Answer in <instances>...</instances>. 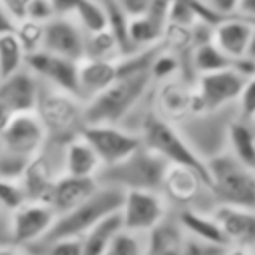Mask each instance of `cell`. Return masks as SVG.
<instances>
[{
  "mask_svg": "<svg viewBox=\"0 0 255 255\" xmlns=\"http://www.w3.org/2000/svg\"><path fill=\"white\" fill-rule=\"evenodd\" d=\"M153 88L151 70H135L118 74V80L84 102V120L88 124H114L122 126L149 96Z\"/></svg>",
  "mask_w": 255,
  "mask_h": 255,
  "instance_id": "cell-1",
  "label": "cell"
},
{
  "mask_svg": "<svg viewBox=\"0 0 255 255\" xmlns=\"http://www.w3.org/2000/svg\"><path fill=\"white\" fill-rule=\"evenodd\" d=\"M46 143L48 133L38 114H16L0 133V177L16 183Z\"/></svg>",
  "mask_w": 255,
  "mask_h": 255,
  "instance_id": "cell-2",
  "label": "cell"
},
{
  "mask_svg": "<svg viewBox=\"0 0 255 255\" xmlns=\"http://www.w3.org/2000/svg\"><path fill=\"white\" fill-rule=\"evenodd\" d=\"M36 114L46 128L48 139L64 145L74 137H78L86 126L84 102L74 94L44 84L36 104Z\"/></svg>",
  "mask_w": 255,
  "mask_h": 255,
  "instance_id": "cell-3",
  "label": "cell"
},
{
  "mask_svg": "<svg viewBox=\"0 0 255 255\" xmlns=\"http://www.w3.org/2000/svg\"><path fill=\"white\" fill-rule=\"evenodd\" d=\"M205 163L209 187L219 203L255 209V169L241 163L229 151L213 155Z\"/></svg>",
  "mask_w": 255,
  "mask_h": 255,
  "instance_id": "cell-4",
  "label": "cell"
},
{
  "mask_svg": "<svg viewBox=\"0 0 255 255\" xmlns=\"http://www.w3.org/2000/svg\"><path fill=\"white\" fill-rule=\"evenodd\" d=\"M167 165L169 163L159 153L141 145L128 159L110 167H102V171L98 173V183L118 187L122 191H129V189L161 191V181Z\"/></svg>",
  "mask_w": 255,
  "mask_h": 255,
  "instance_id": "cell-5",
  "label": "cell"
},
{
  "mask_svg": "<svg viewBox=\"0 0 255 255\" xmlns=\"http://www.w3.org/2000/svg\"><path fill=\"white\" fill-rule=\"evenodd\" d=\"M139 137H141L145 147H149L155 153H159L167 163L193 167L209 183L207 163L195 153V149L185 139V135L179 131V128L175 124L159 118L155 114V110H151L145 116V120H143V124L139 128Z\"/></svg>",
  "mask_w": 255,
  "mask_h": 255,
  "instance_id": "cell-6",
  "label": "cell"
},
{
  "mask_svg": "<svg viewBox=\"0 0 255 255\" xmlns=\"http://www.w3.org/2000/svg\"><path fill=\"white\" fill-rule=\"evenodd\" d=\"M124 193L126 191H122L118 187L100 185L98 191L90 199H86L82 205L74 207L72 211H68L64 215H58L54 225H52V229L48 231V235L40 243L66 239V237H82L102 217H106V215H110V213H114V211H118L122 207Z\"/></svg>",
  "mask_w": 255,
  "mask_h": 255,
  "instance_id": "cell-7",
  "label": "cell"
},
{
  "mask_svg": "<svg viewBox=\"0 0 255 255\" xmlns=\"http://www.w3.org/2000/svg\"><path fill=\"white\" fill-rule=\"evenodd\" d=\"M237 118V106H227L213 112L191 114L181 124H177L179 131L191 143L195 153L207 161L213 155L227 151V135L229 126Z\"/></svg>",
  "mask_w": 255,
  "mask_h": 255,
  "instance_id": "cell-8",
  "label": "cell"
},
{
  "mask_svg": "<svg viewBox=\"0 0 255 255\" xmlns=\"http://www.w3.org/2000/svg\"><path fill=\"white\" fill-rule=\"evenodd\" d=\"M161 195L165 197L171 211L195 209L211 213L219 205L207 179L187 165H167L161 181Z\"/></svg>",
  "mask_w": 255,
  "mask_h": 255,
  "instance_id": "cell-9",
  "label": "cell"
},
{
  "mask_svg": "<svg viewBox=\"0 0 255 255\" xmlns=\"http://www.w3.org/2000/svg\"><path fill=\"white\" fill-rule=\"evenodd\" d=\"M169 211L171 209L165 197L161 195V191H151V189L126 191L120 207L124 231L135 235H147L169 215Z\"/></svg>",
  "mask_w": 255,
  "mask_h": 255,
  "instance_id": "cell-10",
  "label": "cell"
},
{
  "mask_svg": "<svg viewBox=\"0 0 255 255\" xmlns=\"http://www.w3.org/2000/svg\"><path fill=\"white\" fill-rule=\"evenodd\" d=\"M98 153L102 167L116 165L135 153L143 141L137 133L114 124H88L80 133Z\"/></svg>",
  "mask_w": 255,
  "mask_h": 255,
  "instance_id": "cell-11",
  "label": "cell"
},
{
  "mask_svg": "<svg viewBox=\"0 0 255 255\" xmlns=\"http://www.w3.org/2000/svg\"><path fill=\"white\" fill-rule=\"evenodd\" d=\"M243 84H245V78L239 76L233 68L197 76L193 114H203V112H213V110L233 106L243 90Z\"/></svg>",
  "mask_w": 255,
  "mask_h": 255,
  "instance_id": "cell-12",
  "label": "cell"
},
{
  "mask_svg": "<svg viewBox=\"0 0 255 255\" xmlns=\"http://www.w3.org/2000/svg\"><path fill=\"white\" fill-rule=\"evenodd\" d=\"M54 209L46 201H22L10 209L12 241L20 249L40 243L56 221Z\"/></svg>",
  "mask_w": 255,
  "mask_h": 255,
  "instance_id": "cell-13",
  "label": "cell"
},
{
  "mask_svg": "<svg viewBox=\"0 0 255 255\" xmlns=\"http://www.w3.org/2000/svg\"><path fill=\"white\" fill-rule=\"evenodd\" d=\"M193 98H195V82L185 76H175L163 82H155L151 92L155 114L175 126L193 114Z\"/></svg>",
  "mask_w": 255,
  "mask_h": 255,
  "instance_id": "cell-14",
  "label": "cell"
},
{
  "mask_svg": "<svg viewBox=\"0 0 255 255\" xmlns=\"http://www.w3.org/2000/svg\"><path fill=\"white\" fill-rule=\"evenodd\" d=\"M26 68L44 84L68 94L78 96V62L38 50L28 56ZM80 98V96H78Z\"/></svg>",
  "mask_w": 255,
  "mask_h": 255,
  "instance_id": "cell-15",
  "label": "cell"
},
{
  "mask_svg": "<svg viewBox=\"0 0 255 255\" xmlns=\"http://www.w3.org/2000/svg\"><path fill=\"white\" fill-rule=\"evenodd\" d=\"M86 32L70 16H56L44 26L42 50L80 62L84 58Z\"/></svg>",
  "mask_w": 255,
  "mask_h": 255,
  "instance_id": "cell-16",
  "label": "cell"
},
{
  "mask_svg": "<svg viewBox=\"0 0 255 255\" xmlns=\"http://www.w3.org/2000/svg\"><path fill=\"white\" fill-rule=\"evenodd\" d=\"M211 215L219 223L229 247L251 249L255 245V209L219 203Z\"/></svg>",
  "mask_w": 255,
  "mask_h": 255,
  "instance_id": "cell-17",
  "label": "cell"
},
{
  "mask_svg": "<svg viewBox=\"0 0 255 255\" xmlns=\"http://www.w3.org/2000/svg\"><path fill=\"white\" fill-rule=\"evenodd\" d=\"M42 82L28 70H20L0 82V104H4L14 116L24 112H36Z\"/></svg>",
  "mask_w": 255,
  "mask_h": 255,
  "instance_id": "cell-18",
  "label": "cell"
},
{
  "mask_svg": "<svg viewBox=\"0 0 255 255\" xmlns=\"http://www.w3.org/2000/svg\"><path fill=\"white\" fill-rule=\"evenodd\" d=\"M98 187H100L98 179L74 177V175L62 173V175L54 181L46 203L54 209L56 215H64V213L72 211L74 207L82 205L86 199H90V197L98 191Z\"/></svg>",
  "mask_w": 255,
  "mask_h": 255,
  "instance_id": "cell-19",
  "label": "cell"
},
{
  "mask_svg": "<svg viewBox=\"0 0 255 255\" xmlns=\"http://www.w3.org/2000/svg\"><path fill=\"white\" fill-rule=\"evenodd\" d=\"M251 32H253V22L235 14V16L223 18L213 28L211 40L227 58H231L235 62V60L247 56L249 42H251Z\"/></svg>",
  "mask_w": 255,
  "mask_h": 255,
  "instance_id": "cell-20",
  "label": "cell"
},
{
  "mask_svg": "<svg viewBox=\"0 0 255 255\" xmlns=\"http://www.w3.org/2000/svg\"><path fill=\"white\" fill-rule=\"evenodd\" d=\"M118 80V62L80 60L78 62V96L82 102L92 100Z\"/></svg>",
  "mask_w": 255,
  "mask_h": 255,
  "instance_id": "cell-21",
  "label": "cell"
},
{
  "mask_svg": "<svg viewBox=\"0 0 255 255\" xmlns=\"http://www.w3.org/2000/svg\"><path fill=\"white\" fill-rule=\"evenodd\" d=\"M185 231L173 211L147 235H143V255H185Z\"/></svg>",
  "mask_w": 255,
  "mask_h": 255,
  "instance_id": "cell-22",
  "label": "cell"
},
{
  "mask_svg": "<svg viewBox=\"0 0 255 255\" xmlns=\"http://www.w3.org/2000/svg\"><path fill=\"white\" fill-rule=\"evenodd\" d=\"M102 171V161L94 147L82 137H74L64 147V173L74 177H90L98 179V173Z\"/></svg>",
  "mask_w": 255,
  "mask_h": 255,
  "instance_id": "cell-23",
  "label": "cell"
},
{
  "mask_svg": "<svg viewBox=\"0 0 255 255\" xmlns=\"http://www.w3.org/2000/svg\"><path fill=\"white\" fill-rule=\"evenodd\" d=\"M179 225L183 227V231L191 237H197V239H203L207 243H213V245H223V247H229L219 223L215 221V217L211 213H205V211H195V209H179V211H173Z\"/></svg>",
  "mask_w": 255,
  "mask_h": 255,
  "instance_id": "cell-24",
  "label": "cell"
},
{
  "mask_svg": "<svg viewBox=\"0 0 255 255\" xmlns=\"http://www.w3.org/2000/svg\"><path fill=\"white\" fill-rule=\"evenodd\" d=\"M227 151L247 167L255 169V120H245L237 114L229 126Z\"/></svg>",
  "mask_w": 255,
  "mask_h": 255,
  "instance_id": "cell-25",
  "label": "cell"
},
{
  "mask_svg": "<svg viewBox=\"0 0 255 255\" xmlns=\"http://www.w3.org/2000/svg\"><path fill=\"white\" fill-rule=\"evenodd\" d=\"M124 231V223H122V215L120 209L102 217L88 233H84L82 239V249L84 255H104V251L112 245V241Z\"/></svg>",
  "mask_w": 255,
  "mask_h": 255,
  "instance_id": "cell-26",
  "label": "cell"
},
{
  "mask_svg": "<svg viewBox=\"0 0 255 255\" xmlns=\"http://www.w3.org/2000/svg\"><path fill=\"white\" fill-rule=\"evenodd\" d=\"M165 26L167 24L155 20L147 12L129 18L128 20V40H129L131 50L139 52V50H149V48L159 46Z\"/></svg>",
  "mask_w": 255,
  "mask_h": 255,
  "instance_id": "cell-27",
  "label": "cell"
},
{
  "mask_svg": "<svg viewBox=\"0 0 255 255\" xmlns=\"http://www.w3.org/2000/svg\"><path fill=\"white\" fill-rule=\"evenodd\" d=\"M233 60L227 58L215 44L213 40L211 42H205L197 48H193L191 52V72L193 76H203V74H209V72H219V70H231L233 68Z\"/></svg>",
  "mask_w": 255,
  "mask_h": 255,
  "instance_id": "cell-28",
  "label": "cell"
},
{
  "mask_svg": "<svg viewBox=\"0 0 255 255\" xmlns=\"http://www.w3.org/2000/svg\"><path fill=\"white\" fill-rule=\"evenodd\" d=\"M84 58L118 62L120 58H124V52H122V46L116 40V36L110 30H102V32H96V34H86Z\"/></svg>",
  "mask_w": 255,
  "mask_h": 255,
  "instance_id": "cell-29",
  "label": "cell"
},
{
  "mask_svg": "<svg viewBox=\"0 0 255 255\" xmlns=\"http://www.w3.org/2000/svg\"><path fill=\"white\" fill-rule=\"evenodd\" d=\"M70 18H74L86 34L108 30V12L102 0H80Z\"/></svg>",
  "mask_w": 255,
  "mask_h": 255,
  "instance_id": "cell-30",
  "label": "cell"
},
{
  "mask_svg": "<svg viewBox=\"0 0 255 255\" xmlns=\"http://www.w3.org/2000/svg\"><path fill=\"white\" fill-rule=\"evenodd\" d=\"M26 60H28V54L14 32L0 36V76L2 80L24 70Z\"/></svg>",
  "mask_w": 255,
  "mask_h": 255,
  "instance_id": "cell-31",
  "label": "cell"
},
{
  "mask_svg": "<svg viewBox=\"0 0 255 255\" xmlns=\"http://www.w3.org/2000/svg\"><path fill=\"white\" fill-rule=\"evenodd\" d=\"M44 26H46V24L34 22V20H30V18H26V20H22V22L16 24V32H14V34H16L18 40L22 42V46H24V50H26L28 56L34 54V52H38V50H42Z\"/></svg>",
  "mask_w": 255,
  "mask_h": 255,
  "instance_id": "cell-32",
  "label": "cell"
},
{
  "mask_svg": "<svg viewBox=\"0 0 255 255\" xmlns=\"http://www.w3.org/2000/svg\"><path fill=\"white\" fill-rule=\"evenodd\" d=\"M104 255H143V235L122 231L104 251Z\"/></svg>",
  "mask_w": 255,
  "mask_h": 255,
  "instance_id": "cell-33",
  "label": "cell"
},
{
  "mask_svg": "<svg viewBox=\"0 0 255 255\" xmlns=\"http://www.w3.org/2000/svg\"><path fill=\"white\" fill-rule=\"evenodd\" d=\"M235 106H237L239 118L255 120V76L249 78V80H245L243 90H241Z\"/></svg>",
  "mask_w": 255,
  "mask_h": 255,
  "instance_id": "cell-34",
  "label": "cell"
},
{
  "mask_svg": "<svg viewBox=\"0 0 255 255\" xmlns=\"http://www.w3.org/2000/svg\"><path fill=\"white\" fill-rule=\"evenodd\" d=\"M229 247H223V245H213V243H207L203 239H197V237H191L185 233V243H183V253L185 255H225Z\"/></svg>",
  "mask_w": 255,
  "mask_h": 255,
  "instance_id": "cell-35",
  "label": "cell"
},
{
  "mask_svg": "<svg viewBox=\"0 0 255 255\" xmlns=\"http://www.w3.org/2000/svg\"><path fill=\"white\" fill-rule=\"evenodd\" d=\"M26 18L40 22V24H48L52 18H56V12H54V6L50 0H32Z\"/></svg>",
  "mask_w": 255,
  "mask_h": 255,
  "instance_id": "cell-36",
  "label": "cell"
},
{
  "mask_svg": "<svg viewBox=\"0 0 255 255\" xmlns=\"http://www.w3.org/2000/svg\"><path fill=\"white\" fill-rule=\"evenodd\" d=\"M199 2L219 18L235 16L237 14V6H239V0H199Z\"/></svg>",
  "mask_w": 255,
  "mask_h": 255,
  "instance_id": "cell-37",
  "label": "cell"
},
{
  "mask_svg": "<svg viewBox=\"0 0 255 255\" xmlns=\"http://www.w3.org/2000/svg\"><path fill=\"white\" fill-rule=\"evenodd\" d=\"M0 2H2V6L12 14V18H14L16 22L26 20L28 8H30V4H32V0H0Z\"/></svg>",
  "mask_w": 255,
  "mask_h": 255,
  "instance_id": "cell-38",
  "label": "cell"
},
{
  "mask_svg": "<svg viewBox=\"0 0 255 255\" xmlns=\"http://www.w3.org/2000/svg\"><path fill=\"white\" fill-rule=\"evenodd\" d=\"M129 18L133 16H139V14H145L147 8H149V0H114Z\"/></svg>",
  "mask_w": 255,
  "mask_h": 255,
  "instance_id": "cell-39",
  "label": "cell"
},
{
  "mask_svg": "<svg viewBox=\"0 0 255 255\" xmlns=\"http://www.w3.org/2000/svg\"><path fill=\"white\" fill-rule=\"evenodd\" d=\"M173 0H149V8H147V14L153 16L155 20L167 24V10L171 6Z\"/></svg>",
  "mask_w": 255,
  "mask_h": 255,
  "instance_id": "cell-40",
  "label": "cell"
},
{
  "mask_svg": "<svg viewBox=\"0 0 255 255\" xmlns=\"http://www.w3.org/2000/svg\"><path fill=\"white\" fill-rule=\"evenodd\" d=\"M16 20L12 18V14L2 6V2H0V36H6V34H12V32H16Z\"/></svg>",
  "mask_w": 255,
  "mask_h": 255,
  "instance_id": "cell-41",
  "label": "cell"
},
{
  "mask_svg": "<svg viewBox=\"0 0 255 255\" xmlns=\"http://www.w3.org/2000/svg\"><path fill=\"white\" fill-rule=\"evenodd\" d=\"M56 16H72L80 0H50Z\"/></svg>",
  "mask_w": 255,
  "mask_h": 255,
  "instance_id": "cell-42",
  "label": "cell"
},
{
  "mask_svg": "<svg viewBox=\"0 0 255 255\" xmlns=\"http://www.w3.org/2000/svg\"><path fill=\"white\" fill-rule=\"evenodd\" d=\"M237 16L255 22V0H239L237 6Z\"/></svg>",
  "mask_w": 255,
  "mask_h": 255,
  "instance_id": "cell-43",
  "label": "cell"
},
{
  "mask_svg": "<svg viewBox=\"0 0 255 255\" xmlns=\"http://www.w3.org/2000/svg\"><path fill=\"white\" fill-rule=\"evenodd\" d=\"M0 255H24V251L16 245H0Z\"/></svg>",
  "mask_w": 255,
  "mask_h": 255,
  "instance_id": "cell-44",
  "label": "cell"
},
{
  "mask_svg": "<svg viewBox=\"0 0 255 255\" xmlns=\"http://www.w3.org/2000/svg\"><path fill=\"white\" fill-rule=\"evenodd\" d=\"M225 255H255L251 249H245V247H229Z\"/></svg>",
  "mask_w": 255,
  "mask_h": 255,
  "instance_id": "cell-45",
  "label": "cell"
},
{
  "mask_svg": "<svg viewBox=\"0 0 255 255\" xmlns=\"http://www.w3.org/2000/svg\"><path fill=\"white\" fill-rule=\"evenodd\" d=\"M247 56L255 60V22H253V32H251V42H249V52H247Z\"/></svg>",
  "mask_w": 255,
  "mask_h": 255,
  "instance_id": "cell-46",
  "label": "cell"
},
{
  "mask_svg": "<svg viewBox=\"0 0 255 255\" xmlns=\"http://www.w3.org/2000/svg\"><path fill=\"white\" fill-rule=\"evenodd\" d=\"M251 251H253V253H255V245H253V247H251Z\"/></svg>",
  "mask_w": 255,
  "mask_h": 255,
  "instance_id": "cell-47",
  "label": "cell"
},
{
  "mask_svg": "<svg viewBox=\"0 0 255 255\" xmlns=\"http://www.w3.org/2000/svg\"><path fill=\"white\" fill-rule=\"evenodd\" d=\"M0 82H2V76H0Z\"/></svg>",
  "mask_w": 255,
  "mask_h": 255,
  "instance_id": "cell-48",
  "label": "cell"
}]
</instances>
